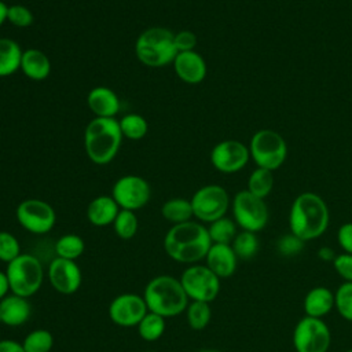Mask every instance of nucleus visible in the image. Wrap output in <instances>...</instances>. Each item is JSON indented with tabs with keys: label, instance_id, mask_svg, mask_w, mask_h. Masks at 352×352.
Returning <instances> with one entry per match:
<instances>
[{
	"label": "nucleus",
	"instance_id": "nucleus-2",
	"mask_svg": "<svg viewBox=\"0 0 352 352\" xmlns=\"http://www.w3.org/2000/svg\"><path fill=\"white\" fill-rule=\"evenodd\" d=\"M330 213L326 202L315 192H301L289 213L290 232L304 242L319 238L329 226Z\"/></svg>",
	"mask_w": 352,
	"mask_h": 352
},
{
	"label": "nucleus",
	"instance_id": "nucleus-25",
	"mask_svg": "<svg viewBox=\"0 0 352 352\" xmlns=\"http://www.w3.org/2000/svg\"><path fill=\"white\" fill-rule=\"evenodd\" d=\"M161 213L164 219L173 226L190 221L191 217H194L191 202L184 198H172L165 201L161 208Z\"/></svg>",
	"mask_w": 352,
	"mask_h": 352
},
{
	"label": "nucleus",
	"instance_id": "nucleus-10",
	"mask_svg": "<svg viewBox=\"0 0 352 352\" xmlns=\"http://www.w3.org/2000/svg\"><path fill=\"white\" fill-rule=\"evenodd\" d=\"M190 202L194 217L202 223H212L226 216L230 206V197L224 187L208 184L198 188Z\"/></svg>",
	"mask_w": 352,
	"mask_h": 352
},
{
	"label": "nucleus",
	"instance_id": "nucleus-42",
	"mask_svg": "<svg viewBox=\"0 0 352 352\" xmlns=\"http://www.w3.org/2000/svg\"><path fill=\"white\" fill-rule=\"evenodd\" d=\"M0 352H25V349L14 340H0Z\"/></svg>",
	"mask_w": 352,
	"mask_h": 352
},
{
	"label": "nucleus",
	"instance_id": "nucleus-33",
	"mask_svg": "<svg viewBox=\"0 0 352 352\" xmlns=\"http://www.w3.org/2000/svg\"><path fill=\"white\" fill-rule=\"evenodd\" d=\"M21 344L25 352H50L54 345V337L45 329H36L32 330Z\"/></svg>",
	"mask_w": 352,
	"mask_h": 352
},
{
	"label": "nucleus",
	"instance_id": "nucleus-12",
	"mask_svg": "<svg viewBox=\"0 0 352 352\" xmlns=\"http://www.w3.org/2000/svg\"><path fill=\"white\" fill-rule=\"evenodd\" d=\"M15 214L21 227L36 235L50 232L56 221L54 208L48 202L37 198L23 199L16 206Z\"/></svg>",
	"mask_w": 352,
	"mask_h": 352
},
{
	"label": "nucleus",
	"instance_id": "nucleus-6",
	"mask_svg": "<svg viewBox=\"0 0 352 352\" xmlns=\"http://www.w3.org/2000/svg\"><path fill=\"white\" fill-rule=\"evenodd\" d=\"M6 275L12 294L21 297L33 296L43 283L44 271L40 260L29 253H21L7 264Z\"/></svg>",
	"mask_w": 352,
	"mask_h": 352
},
{
	"label": "nucleus",
	"instance_id": "nucleus-8",
	"mask_svg": "<svg viewBox=\"0 0 352 352\" xmlns=\"http://www.w3.org/2000/svg\"><path fill=\"white\" fill-rule=\"evenodd\" d=\"M331 344V331L320 318L304 316L293 330V346L297 352H327Z\"/></svg>",
	"mask_w": 352,
	"mask_h": 352
},
{
	"label": "nucleus",
	"instance_id": "nucleus-38",
	"mask_svg": "<svg viewBox=\"0 0 352 352\" xmlns=\"http://www.w3.org/2000/svg\"><path fill=\"white\" fill-rule=\"evenodd\" d=\"M304 243L305 242L302 239H300L298 236H296L294 234L290 232V234L279 238V241L276 243V249L282 256L292 257V256L301 253V250L304 249Z\"/></svg>",
	"mask_w": 352,
	"mask_h": 352
},
{
	"label": "nucleus",
	"instance_id": "nucleus-11",
	"mask_svg": "<svg viewBox=\"0 0 352 352\" xmlns=\"http://www.w3.org/2000/svg\"><path fill=\"white\" fill-rule=\"evenodd\" d=\"M180 283L192 301L212 302L220 292V278L202 264L187 267L180 276Z\"/></svg>",
	"mask_w": 352,
	"mask_h": 352
},
{
	"label": "nucleus",
	"instance_id": "nucleus-15",
	"mask_svg": "<svg viewBox=\"0 0 352 352\" xmlns=\"http://www.w3.org/2000/svg\"><path fill=\"white\" fill-rule=\"evenodd\" d=\"M249 158V147L232 139L217 143L210 151V162L221 173H235L241 170L248 164Z\"/></svg>",
	"mask_w": 352,
	"mask_h": 352
},
{
	"label": "nucleus",
	"instance_id": "nucleus-9",
	"mask_svg": "<svg viewBox=\"0 0 352 352\" xmlns=\"http://www.w3.org/2000/svg\"><path fill=\"white\" fill-rule=\"evenodd\" d=\"M232 214L234 221L243 231L258 232L268 223V208L263 198H258L242 190L235 194L232 199Z\"/></svg>",
	"mask_w": 352,
	"mask_h": 352
},
{
	"label": "nucleus",
	"instance_id": "nucleus-26",
	"mask_svg": "<svg viewBox=\"0 0 352 352\" xmlns=\"http://www.w3.org/2000/svg\"><path fill=\"white\" fill-rule=\"evenodd\" d=\"M85 249L84 239L80 235L76 234H65L62 235L54 246L56 257L66 258V260H74L78 258Z\"/></svg>",
	"mask_w": 352,
	"mask_h": 352
},
{
	"label": "nucleus",
	"instance_id": "nucleus-23",
	"mask_svg": "<svg viewBox=\"0 0 352 352\" xmlns=\"http://www.w3.org/2000/svg\"><path fill=\"white\" fill-rule=\"evenodd\" d=\"M19 70H22L28 78L33 81H41L50 76L51 62L43 51L37 48H29L22 54Z\"/></svg>",
	"mask_w": 352,
	"mask_h": 352
},
{
	"label": "nucleus",
	"instance_id": "nucleus-44",
	"mask_svg": "<svg viewBox=\"0 0 352 352\" xmlns=\"http://www.w3.org/2000/svg\"><path fill=\"white\" fill-rule=\"evenodd\" d=\"M8 290H10V285H8L7 275H6V272L0 271V300L7 296Z\"/></svg>",
	"mask_w": 352,
	"mask_h": 352
},
{
	"label": "nucleus",
	"instance_id": "nucleus-18",
	"mask_svg": "<svg viewBox=\"0 0 352 352\" xmlns=\"http://www.w3.org/2000/svg\"><path fill=\"white\" fill-rule=\"evenodd\" d=\"M205 261V265L214 275H217L220 279H224L234 275L238 264V257L232 250L231 245L212 243L206 253Z\"/></svg>",
	"mask_w": 352,
	"mask_h": 352
},
{
	"label": "nucleus",
	"instance_id": "nucleus-37",
	"mask_svg": "<svg viewBox=\"0 0 352 352\" xmlns=\"http://www.w3.org/2000/svg\"><path fill=\"white\" fill-rule=\"evenodd\" d=\"M33 14L32 11L22 6V4H12L8 6V12H7V21L14 25L15 28L23 29V28H29L33 23Z\"/></svg>",
	"mask_w": 352,
	"mask_h": 352
},
{
	"label": "nucleus",
	"instance_id": "nucleus-3",
	"mask_svg": "<svg viewBox=\"0 0 352 352\" xmlns=\"http://www.w3.org/2000/svg\"><path fill=\"white\" fill-rule=\"evenodd\" d=\"M122 138L118 120L94 117L84 131L87 157L96 165L111 162L120 150Z\"/></svg>",
	"mask_w": 352,
	"mask_h": 352
},
{
	"label": "nucleus",
	"instance_id": "nucleus-47",
	"mask_svg": "<svg viewBox=\"0 0 352 352\" xmlns=\"http://www.w3.org/2000/svg\"><path fill=\"white\" fill-rule=\"evenodd\" d=\"M345 352H352V349H348V351H345Z\"/></svg>",
	"mask_w": 352,
	"mask_h": 352
},
{
	"label": "nucleus",
	"instance_id": "nucleus-20",
	"mask_svg": "<svg viewBox=\"0 0 352 352\" xmlns=\"http://www.w3.org/2000/svg\"><path fill=\"white\" fill-rule=\"evenodd\" d=\"M29 316L30 304L28 298L11 293L0 300V323L15 327L26 323Z\"/></svg>",
	"mask_w": 352,
	"mask_h": 352
},
{
	"label": "nucleus",
	"instance_id": "nucleus-36",
	"mask_svg": "<svg viewBox=\"0 0 352 352\" xmlns=\"http://www.w3.org/2000/svg\"><path fill=\"white\" fill-rule=\"evenodd\" d=\"M21 254V245L16 236L8 231H0V260L11 263Z\"/></svg>",
	"mask_w": 352,
	"mask_h": 352
},
{
	"label": "nucleus",
	"instance_id": "nucleus-46",
	"mask_svg": "<svg viewBox=\"0 0 352 352\" xmlns=\"http://www.w3.org/2000/svg\"><path fill=\"white\" fill-rule=\"evenodd\" d=\"M198 352H220V351H217V349H201Z\"/></svg>",
	"mask_w": 352,
	"mask_h": 352
},
{
	"label": "nucleus",
	"instance_id": "nucleus-41",
	"mask_svg": "<svg viewBox=\"0 0 352 352\" xmlns=\"http://www.w3.org/2000/svg\"><path fill=\"white\" fill-rule=\"evenodd\" d=\"M337 242L344 253L352 254V221L344 223L337 231Z\"/></svg>",
	"mask_w": 352,
	"mask_h": 352
},
{
	"label": "nucleus",
	"instance_id": "nucleus-28",
	"mask_svg": "<svg viewBox=\"0 0 352 352\" xmlns=\"http://www.w3.org/2000/svg\"><path fill=\"white\" fill-rule=\"evenodd\" d=\"M208 232L212 243H224L231 245L236 236V223L228 217H220L209 223Z\"/></svg>",
	"mask_w": 352,
	"mask_h": 352
},
{
	"label": "nucleus",
	"instance_id": "nucleus-35",
	"mask_svg": "<svg viewBox=\"0 0 352 352\" xmlns=\"http://www.w3.org/2000/svg\"><path fill=\"white\" fill-rule=\"evenodd\" d=\"M334 308L348 322H352V282H344L334 293Z\"/></svg>",
	"mask_w": 352,
	"mask_h": 352
},
{
	"label": "nucleus",
	"instance_id": "nucleus-40",
	"mask_svg": "<svg viewBox=\"0 0 352 352\" xmlns=\"http://www.w3.org/2000/svg\"><path fill=\"white\" fill-rule=\"evenodd\" d=\"M173 41L177 52L194 51V48L197 47V36L190 30H180L175 33Z\"/></svg>",
	"mask_w": 352,
	"mask_h": 352
},
{
	"label": "nucleus",
	"instance_id": "nucleus-21",
	"mask_svg": "<svg viewBox=\"0 0 352 352\" xmlns=\"http://www.w3.org/2000/svg\"><path fill=\"white\" fill-rule=\"evenodd\" d=\"M120 212V206L111 195H99L94 198L87 208V219L96 227L113 224Z\"/></svg>",
	"mask_w": 352,
	"mask_h": 352
},
{
	"label": "nucleus",
	"instance_id": "nucleus-48",
	"mask_svg": "<svg viewBox=\"0 0 352 352\" xmlns=\"http://www.w3.org/2000/svg\"><path fill=\"white\" fill-rule=\"evenodd\" d=\"M144 352H151V351H144Z\"/></svg>",
	"mask_w": 352,
	"mask_h": 352
},
{
	"label": "nucleus",
	"instance_id": "nucleus-22",
	"mask_svg": "<svg viewBox=\"0 0 352 352\" xmlns=\"http://www.w3.org/2000/svg\"><path fill=\"white\" fill-rule=\"evenodd\" d=\"M302 308L307 316L322 319L334 308V293L326 286L312 287L304 297Z\"/></svg>",
	"mask_w": 352,
	"mask_h": 352
},
{
	"label": "nucleus",
	"instance_id": "nucleus-29",
	"mask_svg": "<svg viewBox=\"0 0 352 352\" xmlns=\"http://www.w3.org/2000/svg\"><path fill=\"white\" fill-rule=\"evenodd\" d=\"M118 124L122 136L129 140H140L148 132V124L146 118L136 113H129L124 116L121 120H118Z\"/></svg>",
	"mask_w": 352,
	"mask_h": 352
},
{
	"label": "nucleus",
	"instance_id": "nucleus-14",
	"mask_svg": "<svg viewBox=\"0 0 352 352\" xmlns=\"http://www.w3.org/2000/svg\"><path fill=\"white\" fill-rule=\"evenodd\" d=\"M148 312L143 296L135 293H124L113 298L109 305V318L113 323L122 327L138 326Z\"/></svg>",
	"mask_w": 352,
	"mask_h": 352
},
{
	"label": "nucleus",
	"instance_id": "nucleus-27",
	"mask_svg": "<svg viewBox=\"0 0 352 352\" xmlns=\"http://www.w3.org/2000/svg\"><path fill=\"white\" fill-rule=\"evenodd\" d=\"M274 187V172L265 168H256L248 180V191L258 198H265Z\"/></svg>",
	"mask_w": 352,
	"mask_h": 352
},
{
	"label": "nucleus",
	"instance_id": "nucleus-19",
	"mask_svg": "<svg viewBox=\"0 0 352 352\" xmlns=\"http://www.w3.org/2000/svg\"><path fill=\"white\" fill-rule=\"evenodd\" d=\"M87 104L95 117L116 118L120 111V99L117 94L107 87H95L88 92Z\"/></svg>",
	"mask_w": 352,
	"mask_h": 352
},
{
	"label": "nucleus",
	"instance_id": "nucleus-39",
	"mask_svg": "<svg viewBox=\"0 0 352 352\" xmlns=\"http://www.w3.org/2000/svg\"><path fill=\"white\" fill-rule=\"evenodd\" d=\"M333 267L336 272L344 279V282H352V254H337L333 261Z\"/></svg>",
	"mask_w": 352,
	"mask_h": 352
},
{
	"label": "nucleus",
	"instance_id": "nucleus-17",
	"mask_svg": "<svg viewBox=\"0 0 352 352\" xmlns=\"http://www.w3.org/2000/svg\"><path fill=\"white\" fill-rule=\"evenodd\" d=\"M172 65L176 76L187 84H199L206 77V62L197 51L177 52Z\"/></svg>",
	"mask_w": 352,
	"mask_h": 352
},
{
	"label": "nucleus",
	"instance_id": "nucleus-7",
	"mask_svg": "<svg viewBox=\"0 0 352 352\" xmlns=\"http://www.w3.org/2000/svg\"><path fill=\"white\" fill-rule=\"evenodd\" d=\"M249 153L258 168L278 169L287 157L285 139L272 129L257 131L250 140Z\"/></svg>",
	"mask_w": 352,
	"mask_h": 352
},
{
	"label": "nucleus",
	"instance_id": "nucleus-13",
	"mask_svg": "<svg viewBox=\"0 0 352 352\" xmlns=\"http://www.w3.org/2000/svg\"><path fill=\"white\" fill-rule=\"evenodd\" d=\"M150 195L151 188L148 182L138 175H125L120 177L111 188V197L120 209L133 212L146 206L150 201Z\"/></svg>",
	"mask_w": 352,
	"mask_h": 352
},
{
	"label": "nucleus",
	"instance_id": "nucleus-24",
	"mask_svg": "<svg viewBox=\"0 0 352 352\" xmlns=\"http://www.w3.org/2000/svg\"><path fill=\"white\" fill-rule=\"evenodd\" d=\"M22 54L23 51L15 40L0 37V77H8L19 70Z\"/></svg>",
	"mask_w": 352,
	"mask_h": 352
},
{
	"label": "nucleus",
	"instance_id": "nucleus-16",
	"mask_svg": "<svg viewBox=\"0 0 352 352\" xmlns=\"http://www.w3.org/2000/svg\"><path fill=\"white\" fill-rule=\"evenodd\" d=\"M51 286L60 294H73L82 282V274L74 260L55 257L48 267Z\"/></svg>",
	"mask_w": 352,
	"mask_h": 352
},
{
	"label": "nucleus",
	"instance_id": "nucleus-31",
	"mask_svg": "<svg viewBox=\"0 0 352 352\" xmlns=\"http://www.w3.org/2000/svg\"><path fill=\"white\" fill-rule=\"evenodd\" d=\"M231 248L235 252L238 258L250 260L252 257H254L257 254L260 243H258V238H257L256 232L242 230L234 238Z\"/></svg>",
	"mask_w": 352,
	"mask_h": 352
},
{
	"label": "nucleus",
	"instance_id": "nucleus-45",
	"mask_svg": "<svg viewBox=\"0 0 352 352\" xmlns=\"http://www.w3.org/2000/svg\"><path fill=\"white\" fill-rule=\"evenodd\" d=\"M7 12H8V6L0 0V26L7 21Z\"/></svg>",
	"mask_w": 352,
	"mask_h": 352
},
{
	"label": "nucleus",
	"instance_id": "nucleus-5",
	"mask_svg": "<svg viewBox=\"0 0 352 352\" xmlns=\"http://www.w3.org/2000/svg\"><path fill=\"white\" fill-rule=\"evenodd\" d=\"M173 36V32L162 26L143 30L135 43L136 58L148 67H164L172 63L177 55Z\"/></svg>",
	"mask_w": 352,
	"mask_h": 352
},
{
	"label": "nucleus",
	"instance_id": "nucleus-4",
	"mask_svg": "<svg viewBox=\"0 0 352 352\" xmlns=\"http://www.w3.org/2000/svg\"><path fill=\"white\" fill-rule=\"evenodd\" d=\"M143 298L148 311L164 318L180 315L188 305V297L180 283L170 275H158L144 287Z\"/></svg>",
	"mask_w": 352,
	"mask_h": 352
},
{
	"label": "nucleus",
	"instance_id": "nucleus-32",
	"mask_svg": "<svg viewBox=\"0 0 352 352\" xmlns=\"http://www.w3.org/2000/svg\"><path fill=\"white\" fill-rule=\"evenodd\" d=\"M210 302L205 301H191L186 308L187 323L192 330H204L212 318Z\"/></svg>",
	"mask_w": 352,
	"mask_h": 352
},
{
	"label": "nucleus",
	"instance_id": "nucleus-34",
	"mask_svg": "<svg viewBox=\"0 0 352 352\" xmlns=\"http://www.w3.org/2000/svg\"><path fill=\"white\" fill-rule=\"evenodd\" d=\"M139 227L138 216L135 214L133 210H126V209H120L117 217L113 221V228L114 232L121 238V239H131L136 235Z\"/></svg>",
	"mask_w": 352,
	"mask_h": 352
},
{
	"label": "nucleus",
	"instance_id": "nucleus-43",
	"mask_svg": "<svg viewBox=\"0 0 352 352\" xmlns=\"http://www.w3.org/2000/svg\"><path fill=\"white\" fill-rule=\"evenodd\" d=\"M336 253H334V250L331 249V248H329V246H322L319 250H318V257L320 258V260H323V261H334V258H336Z\"/></svg>",
	"mask_w": 352,
	"mask_h": 352
},
{
	"label": "nucleus",
	"instance_id": "nucleus-1",
	"mask_svg": "<svg viewBox=\"0 0 352 352\" xmlns=\"http://www.w3.org/2000/svg\"><path fill=\"white\" fill-rule=\"evenodd\" d=\"M212 241L208 228L198 221L172 226L164 238L165 253L177 263L195 264L206 257Z\"/></svg>",
	"mask_w": 352,
	"mask_h": 352
},
{
	"label": "nucleus",
	"instance_id": "nucleus-30",
	"mask_svg": "<svg viewBox=\"0 0 352 352\" xmlns=\"http://www.w3.org/2000/svg\"><path fill=\"white\" fill-rule=\"evenodd\" d=\"M165 318L148 311L138 324V333L144 341H157L165 331Z\"/></svg>",
	"mask_w": 352,
	"mask_h": 352
}]
</instances>
